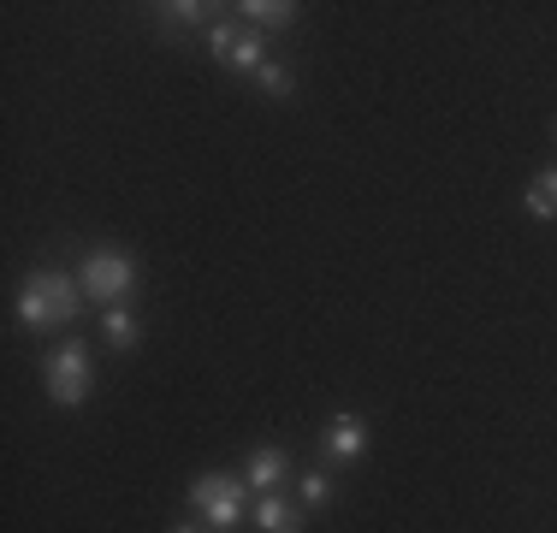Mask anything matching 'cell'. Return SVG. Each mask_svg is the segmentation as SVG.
<instances>
[{"instance_id":"11","label":"cell","mask_w":557,"mask_h":533,"mask_svg":"<svg viewBox=\"0 0 557 533\" xmlns=\"http://www.w3.org/2000/svg\"><path fill=\"white\" fill-rule=\"evenodd\" d=\"M108 338L119 344V350H137V338H143V326L131 320L125 309H108Z\"/></svg>"},{"instance_id":"14","label":"cell","mask_w":557,"mask_h":533,"mask_svg":"<svg viewBox=\"0 0 557 533\" xmlns=\"http://www.w3.org/2000/svg\"><path fill=\"white\" fill-rule=\"evenodd\" d=\"M232 42H237V30H232V24H214V30H208V48H214L220 60L232 53Z\"/></svg>"},{"instance_id":"6","label":"cell","mask_w":557,"mask_h":533,"mask_svg":"<svg viewBox=\"0 0 557 533\" xmlns=\"http://www.w3.org/2000/svg\"><path fill=\"white\" fill-rule=\"evenodd\" d=\"M256 522H261V533H302V516H297V504H290V498H278V492H261V504H256Z\"/></svg>"},{"instance_id":"2","label":"cell","mask_w":557,"mask_h":533,"mask_svg":"<svg viewBox=\"0 0 557 533\" xmlns=\"http://www.w3.org/2000/svg\"><path fill=\"white\" fill-rule=\"evenodd\" d=\"M244 492H249V480H225V474H202L190 486V504L202 510V522L214 528V533H232L237 522H244Z\"/></svg>"},{"instance_id":"16","label":"cell","mask_w":557,"mask_h":533,"mask_svg":"<svg viewBox=\"0 0 557 533\" xmlns=\"http://www.w3.org/2000/svg\"><path fill=\"white\" fill-rule=\"evenodd\" d=\"M172 533H196V528H172Z\"/></svg>"},{"instance_id":"13","label":"cell","mask_w":557,"mask_h":533,"mask_svg":"<svg viewBox=\"0 0 557 533\" xmlns=\"http://www.w3.org/2000/svg\"><path fill=\"white\" fill-rule=\"evenodd\" d=\"M326 498H333V480H326V474L302 480V504H326Z\"/></svg>"},{"instance_id":"8","label":"cell","mask_w":557,"mask_h":533,"mask_svg":"<svg viewBox=\"0 0 557 533\" xmlns=\"http://www.w3.org/2000/svg\"><path fill=\"white\" fill-rule=\"evenodd\" d=\"M528 213H534V220H557V172H540V178L528 184Z\"/></svg>"},{"instance_id":"5","label":"cell","mask_w":557,"mask_h":533,"mask_svg":"<svg viewBox=\"0 0 557 533\" xmlns=\"http://www.w3.org/2000/svg\"><path fill=\"white\" fill-rule=\"evenodd\" d=\"M326 450H333L338 462H356L368 450V426L356 421V416H338L333 426H326Z\"/></svg>"},{"instance_id":"4","label":"cell","mask_w":557,"mask_h":533,"mask_svg":"<svg viewBox=\"0 0 557 533\" xmlns=\"http://www.w3.org/2000/svg\"><path fill=\"white\" fill-rule=\"evenodd\" d=\"M89 385H96V368H89L84 344H65V350L48 356V397H54V404L77 409L89 397Z\"/></svg>"},{"instance_id":"1","label":"cell","mask_w":557,"mask_h":533,"mask_svg":"<svg viewBox=\"0 0 557 533\" xmlns=\"http://www.w3.org/2000/svg\"><path fill=\"white\" fill-rule=\"evenodd\" d=\"M77 309H84V285L65 273H30L24 278V297H18V314L24 326L48 332V326H65V320H77Z\"/></svg>"},{"instance_id":"9","label":"cell","mask_w":557,"mask_h":533,"mask_svg":"<svg viewBox=\"0 0 557 533\" xmlns=\"http://www.w3.org/2000/svg\"><path fill=\"white\" fill-rule=\"evenodd\" d=\"M225 65H232V72H249V77H256L261 65H268V48H261V36H237L232 53H225Z\"/></svg>"},{"instance_id":"7","label":"cell","mask_w":557,"mask_h":533,"mask_svg":"<svg viewBox=\"0 0 557 533\" xmlns=\"http://www.w3.org/2000/svg\"><path fill=\"white\" fill-rule=\"evenodd\" d=\"M249 486L256 492H273L278 480H285V450H256V457H249Z\"/></svg>"},{"instance_id":"3","label":"cell","mask_w":557,"mask_h":533,"mask_svg":"<svg viewBox=\"0 0 557 533\" xmlns=\"http://www.w3.org/2000/svg\"><path fill=\"white\" fill-rule=\"evenodd\" d=\"M84 297L89 302H108V309H119V297H131V285H137V261L119 256V249H96V256L84 261Z\"/></svg>"},{"instance_id":"15","label":"cell","mask_w":557,"mask_h":533,"mask_svg":"<svg viewBox=\"0 0 557 533\" xmlns=\"http://www.w3.org/2000/svg\"><path fill=\"white\" fill-rule=\"evenodd\" d=\"M161 12H172V18H178V24H196V18H202V12H208V7H196V0H178V7H161Z\"/></svg>"},{"instance_id":"12","label":"cell","mask_w":557,"mask_h":533,"mask_svg":"<svg viewBox=\"0 0 557 533\" xmlns=\"http://www.w3.org/2000/svg\"><path fill=\"white\" fill-rule=\"evenodd\" d=\"M256 84L268 89V96H290V72H285V65H273V60L256 72Z\"/></svg>"},{"instance_id":"10","label":"cell","mask_w":557,"mask_h":533,"mask_svg":"<svg viewBox=\"0 0 557 533\" xmlns=\"http://www.w3.org/2000/svg\"><path fill=\"white\" fill-rule=\"evenodd\" d=\"M237 12H249L256 24H273V30H285V24L297 18V7H290V0H249V7H237Z\"/></svg>"}]
</instances>
